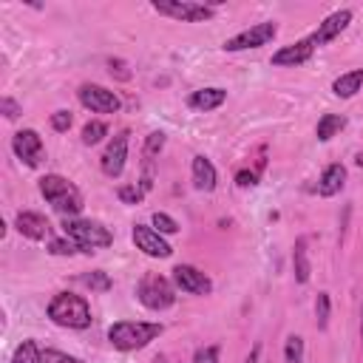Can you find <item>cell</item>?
<instances>
[{
    "label": "cell",
    "instance_id": "cb8c5ba5",
    "mask_svg": "<svg viewBox=\"0 0 363 363\" xmlns=\"http://www.w3.org/2000/svg\"><path fill=\"white\" fill-rule=\"evenodd\" d=\"M329 315H332V298H329V292H318V298H315V323H318L320 332L329 329Z\"/></svg>",
    "mask_w": 363,
    "mask_h": 363
},
{
    "label": "cell",
    "instance_id": "7a4b0ae2",
    "mask_svg": "<svg viewBox=\"0 0 363 363\" xmlns=\"http://www.w3.org/2000/svg\"><path fill=\"white\" fill-rule=\"evenodd\" d=\"M164 332L156 320H116L108 326V340L119 352H139Z\"/></svg>",
    "mask_w": 363,
    "mask_h": 363
},
{
    "label": "cell",
    "instance_id": "2e32d148",
    "mask_svg": "<svg viewBox=\"0 0 363 363\" xmlns=\"http://www.w3.org/2000/svg\"><path fill=\"white\" fill-rule=\"evenodd\" d=\"M190 176H193V187L196 190H216L218 184V173H216V164L207 159V156H193V164H190Z\"/></svg>",
    "mask_w": 363,
    "mask_h": 363
},
{
    "label": "cell",
    "instance_id": "ffe728a7",
    "mask_svg": "<svg viewBox=\"0 0 363 363\" xmlns=\"http://www.w3.org/2000/svg\"><path fill=\"white\" fill-rule=\"evenodd\" d=\"M360 88H363V68L346 71V74H340V77L332 79V94L340 96V99H352Z\"/></svg>",
    "mask_w": 363,
    "mask_h": 363
},
{
    "label": "cell",
    "instance_id": "8fae6325",
    "mask_svg": "<svg viewBox=\"0 0 363 363\" xmlns=\"http://www.w3.org/2000/svg\"><path fill=\"white\" fill-rule=\"evenodd\" d=\"M130 238H133L136 250L150 255V258H170L173 255V247L167 244V238L162 233H156L153 227H147V224H133Z\"/></svg>",
    "mask_w": 363,
    "mask_h": 363
},
{
    "label": "cell",
    "instance_id": "7402d4cb",
    "mask_svg": "<svg viewBox=\"0 0 363 363\" xmlns=\"http://www.w3.org/2000/svg\"><path fill=\"white\" fill-rule=\"evenodd\" d=\"M9 363H45V360H43V349H40L34 340H23V343L14 349V354H11Z\"/></svg>",
    "mask_w": 363,
    "mask_h": 363
},
{
    "label": "cell",
    "instance_id": "277c9868",
    "mask_svg": "<svg viewBox=\"0 0 363 363\" xmlns=\"http://www.w3.org/2000/svg\"><path fill=\"white\" fill-rule=\"evenodd\" d=\"M62 233L71 241H77L82 252H96V250H105V247L113 244V233L105 224L94 221V218H79V216L77 218H65L62 221Z\"/></svg>",
    "mask_w": 363,
    "mask_h": 363
},
{
    "label": "cell",
    "instance_id": "f1b7e54d",
    "mask_svg": "<svg viewBox=\"0 0 363 363\" xmlns=\"http://www.w3.org/2000/svg\"><path fill=\"white\" fill-rule=\"evenodd\" d=\"M150 224H153V230L162 233V235H173V233H179V221H176L173 216H167V213H153Z\"/></svg>",
    "mask_w": 363,
    "mask_h": 363
},
{
    "label": "cell",
    "instance_id": "5b68a950",
    "mask_svg": "<svg viewBox=\"0 0 363 363\" xmlns=\"http://www.w3.org/2000/svg\"><path fill=\"white\" fill-rule=\"evenodd\" d=\"M136 298L145 309L150 312H162V309H170L176 303V284L159 272H147L139 278L136 284Z\"/></svg>",
    "mask_w": 363,
    "mask_h": 363
},
{
    "label": "cell",
    "instance_id": "4dcf8cb0",
    "mask_svg": "<svg viewBox=\"0 0 363 363\" xmlns=\"http://www.w3.org/2000/svg\"><path fill=\"white\" fill-rule=\"evenodd\" d=\"M108 74L116 77V79H122V82H128V79L133 77V71L128 68V62L119 60V57H111V60H108Z\"/></svg>",
    "mask_w": 363,
    "mask_h": 363
},
{
    "label": "cell",
    "instance_id": "30bf717a",
    "mask_svg": "<svg viewBox=\"0 0 363 363\" xmlns=\"http://www.w3.org/2000/svg\"><path fill=\"white\" fill-rule=\"evenodd\" d=\"M128 130H119L111 136V142L105 145L102 156H99V167L108 179H119L122 170H125V162H128Z\"/></svg>",
    "mask_w": 363,
    "mask_h": 363
},
{
    "label": "cell",
    "instance_id": "6da1fadb",
    "mask_svg": "<svg viewBox=\"0 0 363 363\" xmlns=\"http://www.w3.org/2000/svg\"><path fill=\"white\" fill-rule=\"evenodd\" d=\"M37 187H40V196L65 218H77L82 213V207H85L79 187L71 179L60 176V173H45Z\"/></svg>",
    "mask_w": 363,
    "mask_h": 363
},
{
    "label": "cell",
    "instance_id": "ac0fdd59",
    "mask_svg": "<svg viewBox=\"0 0 363 363\" xmlns=\"http://www.w3.org/2000/svg\"><path fill=\"white\" fill-rule=\"evenodd\" d=\"M224 102H227V91L218 88V85H213V88H199V91H193V94L187 96V105H190L193 111H216V108H221Z\"/></svg>",
    "mask_w": 363,
    "mask_h": 363
},
{
    "label": "cell",
    "instance_id": "1f68e13d",
    "mask_svg": "<svg viewBox=\"0 0 363 363\" xmlns=\"http://www.w3.org/2000/svg\"><path fill=\"white\" fill-rule=\"evenodd\" d=\"M43 360L45 363H85L82 357H74V354L60 352V349H43Z\"/></svg>",
    "mask_w": 363,
    "mask_h": 363
},
{
    "label": "cell",
    "instance_id": "f546056e",
    "mask_svg": "<svg viewBox=\"0 0 363 363\" xmlns=\"http://www.w3.org/2000/svg\"><path fill=\"white\" fill-rule=\"evenodd\" d=\"M116 196H119L122 204H139V201L145 199V190H142L139 184H122V187L116 190Z\"/></svg>",
    "mask_w": 363,
    "mask_h": 363
},
{
    "label": "cell",
    "instance_id": "ba28073f",
    "mask_svg": "<svg viewBox=\"0 0 363 363\" xmlns=\"http://www.w3.org/2000/svg\"><path fill=\"white\" fill-rule=\"evenodd\" d=\"M77 99L82 108H88L91 113H116L119 111V96L105 88V85H96V82H82L77 88Z\"/></svg>",
    "mask_w": 363,
    "mask_h": 363
},
{
    "label": "cell",
    "instance_id": "44dd1931",
    "mask_svg": "<svg viewBox=\"0 0 363 363\" xmlns=\"http://www.w3.org/2000/svg\"><path fill=\"white\" fill-rule=\"evenodd\" d=\"M343 128H346V116L343 113H323L318 119V125H315V136H318V142H329Z\"/></svg>",
    "mask_w": 363,
    "mask_h": 363
},
{
    "label": "cell",
    "instance_id": "74e56055",
    "mask_svg": "<svg viewBox=\"0 0 363 363\" xmlns=\"http://www.w3.org/2000/svg\"><path fill=\"white\" fill-rule=\"evenodd\" d=\"M357 332H360V352H363V301H360V326H357Z\"/></svg>",
    "mask_w": 363,
    "mask_h": 363
},
{
    "label": "cell",
    "instance_id": "d4e9b609",
    "mask_svg": "<svg viewBox=\"0 0 363 363\" xmlns=\"http://www.w3.org/2000/svg\"><path fill=\"white\" fill-rule=\"evenodd\" d=\"M108 136V125L102 119H91L82 128V145H99Z\"/></svg>",
    "mask_w": 363,
    "mask_h": 363
},
{
    "label": "cell",
    "instance_id": "8992f818",
    "mask_svg": "<svg viewBox=\"0 0 363 363\" xmlns=\"http://www.w3.org/2000/svg\"><path fill=\"white\" fill-rule=\"evenodd\" d=\"M150 9L162 17L179 20V23H207L216 17V6L210 3H193V0H156Z\"/></svg>",
    "mask_w": 363,
    "mask_h": 363
},
{
    "label": "cell",
    "instance_id": "f35d334b",
    "mask_svg": "<svg viewBox=\"0 0 363 363\" xmlns=\"http://www.w3.org/2000/svg\"><path fill=\"white\" fill-rule=\"evenodd\" d=\"M153 363H167V357H164V354H156V357H153Z\"/></svg>",
    "mask_w": 363,
    "mask_h": 363
},
{
    "label": "cell",
    "instance_id": "3957f363",
    "mask_svg": "<svg viewBox=\"0 0 363 363\" xmlns=\"http://www.w3.org/2000/svg\"><path fill=\"white\" fill-rule=\"evenodd\" d=\"M45 315L62 326V329H88L91 326V306L82 295H74V292H57L48 306H45Z\"/></svg>",
    "mask_w": 363,
    "mask_h": 363
},
{
    "label": "cell",
    "instance_id": "d6a6232c",
    "mask_svg": "<svg viewBox=\"0 0 363 363\" xmlns=\"http://www.w3.org/2000/svg\"><path fill=\"white\" fill-rule=\"evenodd\" d=\"M190 363H218V346H199Z\"/></svg>",
    "mask_w": 363,
    "mask_h": 363
},
{
    "label": "cell",
    "instance_id": "83f0119b",
    "mask_svg": "<svg viewBox=\"0 0 363 363\" xmlns=\"http://www.w3.org/2000/svg\"><path fill=\"white\" fill-rule=\"evenodd\" d=\"M48 252H51V255H77V252H82V250H79L77 241H71L68 235H62V238H51V241H48Z\"/></svg>",
    "mask_w": 363,
    "mask_h": 363
},
{
    "label": "cell",
    "instance_id": "5bb4252c",
    "mask_svg": "<svg viewBox=\"0 0 363 363\" xmlns=\"http://www.w3.org/2000/svg\"><path fill=\"white\" fill-rule=\"evenodd\" d=\"M312 54H315V43L309 40V34L306 37H301V40H295V43H289V45H281L275 54H272V65L275 68H295V65H303V62H309L312 60Z\"/></svg>",
    "mask_w": 363,
    "mask_h": 363
},
{
    "label": "cell",
    "instance_id": "d6986e66",
    "mask_svg": "<svg viewBox=\"0 0 363 363\" xmlns=\"http://www.w3.org/2000/svg\"><path fill=\"white\" fill-rule=\"evenodd\" d=\"M309 238L301 235L292 247V272H295V281L298 284H309V275H312V264H309Z\"/></svg>",
    "mask_w": 363,
    "mask_h": 363
},
{
    "label": "cell",
    "instance_id": "484cf974",
    "mask_svg": "<svg viewBox=\"0 0 363 363\" xmlns=\"http://www.w3.org/2000/svg\"><path fill=\"white\" fill-rule=\"evenodd\" d=\"M284 363H303V337L286 335L284 340Z\"/></svg>",
    "mask_w": 363,
    "mask_h": 363
},
{
    "label": "cell",
    "instance_id": "e0dca14e",
    "mask_svg": "<svg viewBox=\"0 0 363 363\" xmlns=\"http://www.w3.org/2000/svg\"><path fill=\"white\" fill-rule=\"evenodd\" d=\"M343 184H346V167H343L340 162H332V164L323 167V173H320L315 190H318V196L329 199V196H337V193L343 190Z\"/></svg>",
    "mask_w": 363,
    "mask_h": 363
},
{
    "label": "cell",
    "instance_id": "836d02e7",
    "mask_svg": "<svg viewBox=\"0 0 363 363\" xmlns=\"http://www.w3.org/2000/svg\"><path fill=\"white\" fill-rule=\"evenodd\" d=\"M71 122H74L71 111H54V113H51V128H54L57 133H65V130L71 128Z\"/></svg>",
    "mask_w": 363,
    "mask_h": 363
},
{
    "label": "cell",
    "instance_id": "e575fe53",
    "mask_svg": "<svg viewBox=\"0 0 363 363\" xmlns=\"http://www.w3.org/2000/svg\"><path fill=\"white\" fill-rule=\"evenodd\" d=\"M0 111H3L6 119H17V116L23 113V105H20L17 99H11V96H3V99H0Z\"/></svg>",
    "mask_w": 363,
    "mask_h": 363
},
{
    "label": "cell",
    "instance_id": "4fadbf2b",
    "mask_svg": "<svg viewBox=\"0 0 363 363\" xmlns=\"http://www.w3.org/2000/svg\"><path fill=\"white\" fill-rule=\"evenodd\" d=\"M349 23H352V9H337V11L326 14V17L318 23V28L309 34V40L315 43V48H320V45L332 43L335 37H340V34L349 28Z\"/></svg>",
    "mask_w": 363,
    "mask_h": 363
},
{
    "label": "cell",
    "instance_id": "603a6c76",
    "mask_svg": "<svg viewBox=\"0 0 363 363\" xmlns=\"http://www.w3.org/2000/svg\"><path fill=\"white\" fill-rule=\"evenodd\" d=\"M79 284H82V286H88L91 292H108V289L113 286V281H111V278H108V272H102V269H94V272L79 275Z\"/></svg>",
    "mask_w": 363,
    "mask_h": 363
},
{
    "label": "cell",
    "instance_id": "4316f807",
    "mask_svg": "<svg viewBox=\"0 0 363 363\" xmlns=\"http://www.w3.org/2000/svg\"><path fill=\"white\" fill-rule=\"evenodd\" d=\"M164 142H167V136H164L162 130H150V133L145 136V147H142V156H145V159H156V156L162 153Z\"/></svg>",
    "mask_w": 363,
    "mask_h": 363
},
{
    "label": "cell",
    "instance_id": "8d00e7d4",
    "mask_svg": "<svg viewBox=\"0 0 363 363\" xmlns=\"http://www.w3.org/2000/svg\"><path fill=\"white\" fill-rule=\"evenodd\" d=\"M244 363H261V343H255V346L250 349V354L244 357Z\"/></svg>",
    "mask_w": 363,
    "mask_h": 363
},
{
    "label": "cell",
    "instance_id": "7c38bea8",
    "mask_svg": "<svg viewBox=\"0 0 363 363\" xmlns=\"http://www.w3.org/2000/svg\"><path fill=\"white\" fill-rule=\"evenodd\" d=\"M170 281L176 284V289L187 292V295H210V292H213L210 275L201 272V269L193 267V264H179V267H173V278H170Z\"/></svg>",
    "mask_w": 363,
    "mask_h": 363
},
{
    "label": "cell",
    "instance_id": "9a60e30c",
    "mask_svg": "<svg viewBox=\"0 0 363 363\" xmlns=\"http://www.w3.org/2000/svg\"><path fill=\"white\" fill-rule=\"evenodd\" d=\"M14 227L20 235L31 238V241H45L51 238V221L43 216V213H34V210H20L17 218H14Z\"/></svg>",
    "mask_w": 363,
    "mask_h": 363
},
{
    "label": "cell",
    "instance_id": "d590c367",
    "mask_svg": "<svg viewBox=\"0 0 363 363\" xmlns=\"http://www.w3.org/2000/svg\"><path fill=\"white\" fill-rule=\"evenodd\" d=\"M258 176H261L258 170H247V167H244V170L235 173V184H238V187H255V184H258Z\"/></svg>",
    "mask_w": 363,
    "mask_h": 363
},
{
    "label": "cell",
    "instance_id": "9c48e42d",
    "mask_svg": "<svg viewBox=\"0 0 363 363\" xmlns=\"http://www.w3.org/2000/svg\"><path fill=\"white\" fill-rule=\"evenodd\" d=\"M11 150L14 156L26 164V167H40L43 159H45V145H43V136L34 130V128H23L11 136Z\"/></svg>",
    "mask_w": 363,
    "mask_h": 363
},
{
    "label": "cell",
    "instance_id": "52a82bcc",
    "mask_svg": "<svg viewBox=\"0 0 363 363\" xmlns=\"http://www.w3.org/2000/svg\"><path fill=\"white\" fill-rule=\"evenodd\" d=\"M278 37V23L272 20H264V23H255L238 34H233L230 40H224V51H250V48H261V45H269L272 40Z\"/></svg>",
    "mask_w": 363,
    "mask_h": 363
}]
</instances>
